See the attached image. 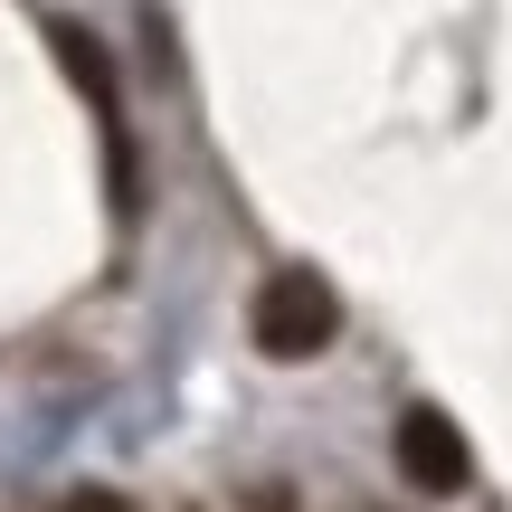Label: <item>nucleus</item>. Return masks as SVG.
<instances>
[{
	"label": "nucleus",
	"mask_w": 512,
	"mask_h": 512,
	"mask_svg": "<svg viewBox=\"0 0 512 512\" xmlns=\"http://www.w3.org/2000/svg\"><path fill=\"white\" fill-rule=\"evenodd\" d=\"M247 332H256L266 361H313V351H332V332H342V304H332V285L313 266H285V275L256 285Z\"/></svg>",
	"instance_id": "f257e3e1"
},
{
	"label": "nucleus",
	"mask_w": 512,
	"mask_h": 512,
	"mask_svg": "<svg viewBox=\"0 0 512 512\" xmlns=\"http://www.w3.org/2000/svg\"><path fill=\"white\" fill-rule=\"evenodd\" d=\"M389 446H399V475L418 484V494H465V484H475V446H465V427L446 418V408H408Z\"/></svg>",
	"instance_id": "f03ea898"
},
{
	"label": "nucleus",
	"mask_w": 512,
	"mask_h": 512,
	"mask_svg": "<svg viewBox=\"0 0 512 512\" xmlns=\"http://www.w3.org/2000/svg\"><path fill=\"white\" fill-rule=\"evenodd\" d=\"M67 512H133V503H124V494H76Z\"/></svg>",
	"instance_id": "7ed1b4c3"
}]
</instances>
